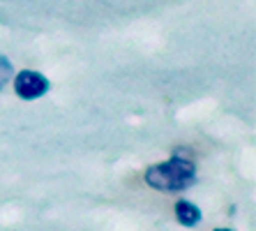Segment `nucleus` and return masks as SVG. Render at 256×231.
<instances>
[{
  "instance_id": "39448f33",
  "label": "nucleus",
  "mask_w": 256,
  "mask_h": 231,
  "mask_svg": "<svg viewBox=\"0 0 256 231\" xmlns=\"http://www.w3.org/2000/svg\"><path fill=\"white\" fill-rule=\"evenodd\" d=\"M212 231H236V229H231V226H217V229H212Z\"/></svg>"
},
{
  "instance_id": "20e7f679",
  "label": "nucleus",
  "mask_w": 256,
  "mask_h": 231,
  "mask_svg": "<svg viewBox=\"0 0 256 231\" xmlns=\"http://www.w3.org/2000/svg\"><path fill=\"white\" fill-rule=\"evenodd\" d=\"M12 77H14V65H12V60L7 58V56H0V90L5 88L10 81H12Z\"/></svg>"
},
{
  "instance_id": "f257e3e1",
  "label": "nucleus",
  "mask_w": 256,
  "mask_h": 231,
  "mask_svg": "<svg viewBox=\"0 0 256 231\" xmlns=\"http://www.w3.org/2000/svg\"><path fill=\"white\" fill-rule=\"evenodd\" d=\"M143 180L148 187L157 192H185L190 187H194L198 180L196 176V162L192 157H182V155L176 150V153L164 162H157V164H150L143 173Z\"/></svg>"
},
{
  "instance_id": "7ed1b4c3",
  "label": "nucleus",
  "mask_w": 256,
  "mask_h": 231,
  "mask_svg": "<svg viewBox=\"0 0 256 231\" xmlns=\"http://www.w3.org/2000/svg\"><path fill=\"white\" fill-rule=\"evenodd\" d=\"M173 215H176V222L185 229H194L203 222V210L190 199H178L173 203Z\"/></svg>"
},
{
  "instance_id": "f03ea898",
  "label": "nucleus",
  "mask_w": 256,
  "mask_h": 231,
  "mask_svg": "<svg viewBox=\"0 0 256 231\" xmlns=\"http://www.w3.org/2000/svg\"><path fill=\"white\" fill-rule=\"evenodd\" d=\"M10 83H12V88H14V95H16L18 100H24V102H35L51 90V81H48V77H44L42 72H37V70L14 72V77H12Z\"/></svg>"
}]
</instances>
